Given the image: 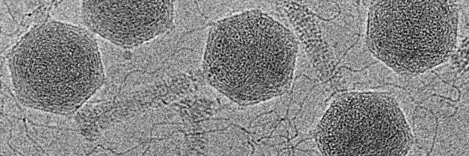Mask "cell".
<instances>
[{"label":"cell","mask_w":469,"mask_h":156,"mask_svg":"<svg viewBox=\"0 0 469 156\" xmlns=\"http://www.w3.org/2000/svg\"><path fill=\"white\" fill-rule=\"evenodd\" d=\"M298 43L294 34L258 10L217 23L204 55L208 83L230 101L255 104L285 93L293 78Z\"/></svg>","instance_id":"cell-1"},{"label":"cell","mask_w":469,"mask_h":156,"mask_svg":"<svg viewBox=\"0 0 469 156\" xmlns=\"http://www.w3.org/2000/svg\"><path fill=\"white\" fill-rule=\"evenodd\" d=\"M10 63L17 96L37 107L75 108L104 80L94 36L58 21L44 22L29 32L15 49Z\"/></svg>","instance_id":"cell-2"},{"label":"cell","mask_w":469,"mask_h":156,"mask_svg":"<svg viewBox=\"0 0 469 156\" xmlns=\"http://www.w3.org/2000/svg\"><path fill=\"white\" fill-rule=\"evenodd\" d=\"M458 14L444 0H381L370 7L366 42L399 71L422 72L446 59L456 42Z\"/></svg>","instance_id":"cell-3"},{"label":"cell","mask_w":469,"mask_h":156,"mask_svg":"<svg viewBox=\"0 0 469 156\" xmlns=\"http://www.w3.org/2000/svg\"><path fill=\"white\" fill-rule=\"evenodd\" d=\"M399 109L396 102L383 93L339 95L317 127L320 152L326 156L380 155L386 144V117Z\"/></svg>","instance_id":"cell-4"},{"label":"cell","mask_w":469,"mask_h":156,"mask_svg":"<svg viewBox=\"0 0 469 156\" xmlns=\"http://www.w3.org/2000/svg\"><path fill=\"white\" fill-rule=\"evenodd\" d=\"M174 9L169 0L85 1L82 17L91 31L127 50L172 30Z\"/></svg>","instance_id":"cell-5"}]
</instances>
